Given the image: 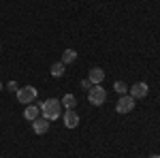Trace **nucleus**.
<instances>
[{
  "mask_svg": "<svg viewBox=\"0 0 160 158\" xmlns=\"http://www.w3.org/2000/svg\"><path fill=\"white\" fill-rule=\"evenodd\" d=\"M41 113H43V118L45 120H58L62 115V103L60 100H56V98H49V100H45V103H41Z\"/></svg>",
  "mask_w": 160,
  "mask_h": 158,
  "instance_id": "f257e3e1",
  "label": "nucleus"
},
{
  "mask_svg": "<svg viewBox=\"0 0 160 158\" xmlns=\"http://www.w3.org/2000/svg\"><path fill=\"white\" fill-rule=\"evenodd\" d=\"M38 96L37 88L34 85H24V88H19L17 90V100L19 103H24V105H30V103H34V98Z\"/></svg>",
  "mask_w": 160,
  "mask_h": 158,
  "instance_id": "f03ea898",
  "label": "nucleus"
},
{
  "mask_svg": "<svg viewBox=\"0 0 160 158\" xmlns=\"http://www.w3.org/2000/svg\"><path fill=\"white\" fill-rule=\"evenodd\" d=\"M88 98H90L92 105H102V103L107 100V92H105L102 85H92V88L88 90Z\"/></svg>",
  "mask_w": 160,
  "mask_h": 158,
  "instance_id": "7ed1b4c3",
  "label": "nucleus"
},
{
  "mask_svg": "<svg viewBox=\"0 0 160 158\" xmlns=\"http://www.w3.org/2000/svg\"><path fill=\"white\" fill-rule=\"evenodd\" d=\"M132 107H135V98H132V96H126V94H122V96L118 98L115 111H118V113H130V111H132Z\"/></svg>",
  "mask_w": 160,
  "mask_h": 158,
  "instance_id": "20e7f679",
  "label": "nucleus"
},
{
  "mask_svg": "<svg viewBox=\"0 0 160 158\" xmlns=\"http://www.w3.org/2000/svg\"><path fill=\"white\" fill-rule=\"evenodd\" d=\"M62 120H64V126L66 128H77L79 126V115L75 113V109H66L62 113Z\"/></svg>",
  "mask_w": 160,
  "mask_h": 158,
  "instance_id": "39448f33",
  "label": "nucleus"
},
{
  "mask_svg": "<svg viewBox=\"0 0 160 158\" xmlns=\"http://www.w3.org/2000/svg\"><path fill=\"white\" fill-rule=\"evenodd\" d=\"M148 92H149V88H148V84H143V81H137L132 88H130V96L132 98H145L148 96Z\"/></svg>",
  "mask_w": 160,
  "mask_h": 158,
  "instance_id": "423d86ee",
  "label": "nucleus"
},
{
  "mask_svg": "<svg viewBox=\"0 0 160 158\" xmlns=\"http://www.w3.org/2000/svg\"><path fill=\"white\" fill-rule=\"evenodd\" d=\"M32 130L37 135H45L49 130V120H45V118H37V120L32 122Z\"/></svg>",
  "mask_w": 160,
  "mask_h": 158,
  "instance_id": "0eeeda50",
  "label": "nucleus"
},
{
  "mask_svg": "<svg viewBox=\"0 0 160 158\" xmlns=\"http://www.w3.org/2000/svg\"><path fill=\"white\" fill-rule=\"evenodd\" d=\"M88 79L92 81V85H100V84H102V79H105V71L98 69V66H94V69L90 71V75H88Z\"/></svg>",
  "mask_w": 160,
  "mask_h": 158,
  "instance_id": "6e6552de",
  "label": "nucleus"
},
{
  "mask_svg": "<svg viewBox=\"0 0 160 158\" xmlns=\"http://www.w3.org/2000/svg\"><path fill=\"white\" fill-rule=\"evenodd\" d=\"M38 111H41V109H38L37 105H32V103H30V105L26 107V111H24V118H26V120H30V122H34L38 118Z\"/></svg>",
  "mask_w": 160,
  "mask_h": 158,
  "instance_id": "1a4fd4ad",
  "label": "nucleus"
},
{
  "mask_svg": "<svg viewBox=\"0 0 160 158\" xmlns=\"http://www.w3.org/2000/svg\"><path fill=\"white\" fill-rule=\"evenodd\" d=\"M77 60V51L75 49H64V54H62V64H73Z\"/></svg>",
  "mask_w": 160,
  "mask_h": 158,
  "instance_id": "9d476101",
  "label": "nucleus"
},
{
  "mask_svg": "<svg viewBox=\"0 0 160 158\" xmlns=\"http://www.w3.org/2000/svg\"><path fill=\"white\" fill-rule=\"evenodd\" d=\"M60 103L66 107V109H75V107H77V98H75L73 94H64Z\"/></svg>",
  "mask_w": 160,
  "mask_h": 158,
  "instance_id": "9b49d317",
  "label": "nucleus"
},
{
  "mask_svg": "<svg viewBox=\"0 0 160 158\" xmlns=\"http://www.w3.org/2000/svg\"><path fill=\"white\" fill-rule=\"evenodd\" d=\"M64 66H66V64H62V62L51 64V75H53V77H62V75H64Z\"/></svg>",
  "mask_w": 160,
  "mask_h": 158,
  "instance_id": "f8f14e48",
  "label": "nucleus"
},
{
  "mask_svg": "<svg viewBox=\"0 0 160 158\" xmlns=\"http://www.w3.org/2000/svg\"><path fill=\"white\" fill-rule=\"evenodd\" d=\"M113 88H115V92H118V94H126V90H128V85L124 84V81H115Z\"/></svg>",
  "mask_w": 160,
  "mask_h": 158,
  "instance_id": "ddd939ff",
  "label": "nucleus"
},
{
  "mask_svg": "<svg viewBox=\"0 0 160 158\" xmlns=\"http://www.w3.org/2000/svg\"><path fill=\"white\" fill-rule=\"evenodd\" d=\"M81 88H83V90H90V88H92V81H90V79H81Z\"/></svg>",
  "mask_w": 160,
  "mask_h": 158,
  "instance_id": "4468645a",
  "label": "nucleus"
},
{
  "mask_svg": "<svg viewBox=\"0 0 160 158\" xmlns=\"http://www.w3.org/2000/svg\"><path fill=\"white\" fill-rule=\"evenodd\" d=\"M7 88H9V90H11V92H15V90H17V84H15V81H11V84L7 85Z\"/></svg>",
  "mask_w": 160,
  "mask_h": 158,
  "instance_id": "2eb2a0df",
  "label": "nucleus"
},
{
  "mask_svg": "<svg viewBox=\"0 0 160 158\" xmlns=\"http://www.w3.org/2000/svg\"><path fill=\"white\" fill-rule=\"evenodd\" d=\"M149 158H160V156H149Z\"/></svg>",
  "mask_w": 160,
  "mask_h": 158,
  "instance_id": "dca6fc26",
  "label": "nucleus"
},
{
  "mask_svg": "<svg viewBox=\"0 0 160 158\" xmlns=\"http://www.w3.org/2000/svg\"><path fill=\"white\" fill-rule=\"evenodd\" d=\"M0 90H2V84H0Z\"/></svg>",
  "mask_w": 160,
  "mask_h": 158,
  "instance_id": "f3484780",
  "label": "nucleus"
}]
</instances>
